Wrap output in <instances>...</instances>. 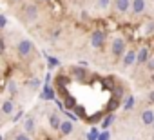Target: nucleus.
Returning <instances> with one entry per match:
<instances>
[{"instance_id":"1","label":"nucleus","mask_w":154,"mask_h":140,"mask_svg":"<svg viewBox=\"0 0 154 140\" xmlns=\"http://www.w3.org/2000/svg\"><path fill=\"white\" fill-rule=\"evenodd\" d=\"M33 51H35V46H33V42H31L29 38H22V40L17 44V53H18V56H22V58L31 56Z\"/></svg>"},{"instance_id":"2","label":"nucleus","mask_w":154,"mask_h":140,"mask_svg":"<svg viewBox=\"0 0 154 140\" xmlns=\"http://www.w3.org/2000/svg\"><path fill=\"white\" fill-rule=\"evenodd\" d=\"M125 51H127V44H125V40H123L122 37H114L112 42H111V53H112L114 56H123Z\"/></svg>"},{"instance_id":"3","label":"nucleus","mask_w":154,"mask_h":140,"mask_svg":"<svg viewBox=\"0 0 154 140\" xmlns=\"http://www.w3.org/2000/svg\"><path fill=\"white\" fill-rule=\"evenodd\" d=\"M24 18H26V22L33 24V22L38 18V8H36V6H27V8L24 9Z\"/></svg>"},{"instance_id":"4","label":"nucleus","mask_w":154,"mask_h":140,"mask_svg":"<svg viewBox=\"0 0 154 140\" xmlns=\"http://www.w3.org/2000/svg\"><path fill=\"white\" fill-rule=\"evenodd\" d=\"M103 42H105V33L103 31H94L93 35H91V46L93 47H102L103 46Z\"/></svg>"},{"instance_id":"5","label":"nucleus","mask_w":154,"mask_h":140,"mask_svg":"<svg viewBox=\"0 0 154 140\" xmlns=\"http://www.w3.org/2000/svg\"><path fill=\"white\" fill-rule=\"evenodd\" d=\"M145 8H147V2H145V0H132V2H131V11H132L134 15H141V13L145 11Z\"/></svg>"},{"instance_id":"6","label":"nucleus","mask_w":154,"mask_h":140,"mask_svg":"<svg viewBox=\"0 0 154 140\" xmlns=\"http://www.w3.org/2000/svg\"><path fill=\"white\" fill-rule=\"evenodd\" d=\"M131 2L132 0H114V9L118 13H127L131 11Z\"/></svg>"},{"instance_id":"7","label":"nucleus","mask_w":154,"mask_h":140,"mask_svg":"<svg viewBox=\"0 0 154 140\" xmlns=\"http://www.w3.org/2000/svg\"><path fill=\"white\" fill-rule=\"evenodd\" d=\"M136 49H127L125 51V55H123V65L125 67H131L134 62H136Z\"/></svg>"},{"instance_id":"8","label":"nucleus","mask_w":154,"mask_h":140,"mask_svg":"<svg viewBox=\"0 0 154 140\" xmlns=\"http://www.w3.org/2000/svg\"><path fill=\"white\" fill-rule=\"evenodd\" d=\"M72 129H74V124L71 122V120H62V124H60V135L62 136H69L71 133H72Z\"/></svg>"},{"instance_id":"9","label":"nucleus","mask_w":154,"mask_h":140,"mask_svg":"<svg viewBox=\"0 0 154 140\" xmlns=\"http://www.w3.org/2000/svg\"><path fill=\"white\" fill-rule=\"evenodd\" d=\"M149 58H150L149 56V47H140V51L136 53V62L138 64H147Z\"/></svg>"},{"instance_id":"10","label":"nucleus","mask_w":154,"mask_h":140,"mask_svg":"<svg viewBox=\"0 0 154 140\" xmlns=\"http://www.w3.org/2000/svg\"><path fill=\"white\" fill-rule=\"evenodd\" d=\"M60 124H62V118L58 116V113H51L49 115V127L53 131H58L60 129Z\"/></svg>"},{"instance_id":"11","label":"nucleus","mask_w":154,"mask_h":140,"mask_svg":"<svg viewBox=\"0 0 154 140\" xmlns=\"http://www.w3.org/2000/svg\"><path fill=\"white\" fill-rule=\"evenodd\" d=\"M152 122H154V111L152 109H145L141 113V124L143 126H152Z\"/></svg>"},{"instance_id":"12","label":"nucleus","mask_w":154,"mask_h":140,"mask_svg":"<svg viewBox=\"0 0 154 140\" xmlns=\"http://www.w3.org/2000/svg\"><path fill=\"white\" fill-rule=\"evenodd\" d=\"M24 133H27V135H31L33 131H35V118L33 116H27L26 120H24Z\"/></svg>"},{"instance_id":"13","label":"nucleus","mask_w":154,"mask_h":140,"mask_svg":"<svg viewBox=\"0 0 154 140\" xmlns=\"http://www.w3.org/2000/svg\"><path fill=\"white\" fill-rule=\"evenodd\" d=\"M13 111H15L13 100H6V102L2 104V113H4V115H13Z\"/></svg>"},{"instance_id":"14","label":"nucleus","mask_w":154,"mask_h":140,"mask_svg":"<svg viewBox=\"0 0 154 140\" xmlns=\"http://www.w3.org/2000/svg\"><path fill=\"white\" fill-rule=\"evenodd\" d=\"M71 71H72V75L78 78V80H84V78H85V71H84V69H80V67H76V65H74Z\"/></svg>"},{"instance_id":"15","label":"nucleus","mask_w":154,"mask_h":140,"mask_svg":"<svg viewBox=\"0 0 154 140\" xmlns=\"http://www.w3.org/2000/svg\"><path fill=\"white\" fill-rule=\"evenodd\" d=\"M109 6H111V0H96V8H98V9H102V11H103V9H107Z\"/></svg>"},{"instance_id":"16","label":"nucleus","mask_w":154,"mask_h":140,"mask_svg":"<svg viewBox=\"0 0 154 140\" xmlns=\"http://www.w3.org/2000/svg\"><path fill=\"white\" fill-rule=\"evenodd\" d=\"M8 91H9V95H17L18 86H17V82H15V80H9V84H8Z\"/></svg>"},{"instance_id":"17","label":"nucleus","mask_w":154,"mask_h":140,"mask_svg":"<svg viewBox=\"0 0 154 140\" xmlns=\"http://www.w3.org/2000/svg\"><path fill=\"white\" fill-rule=\"evenodd\" d=\"M132 106H134V98L129 95V97H127V102H125V106H123V107H125L127 111H131V109H132Z\"/></svg>"},{"instance_id":"18","label":"nucleus","mask_w":154,"mask_h":140,"mask_svg":"<svg viewBox=\"0 0 154 140\" xmlns=\"http://www.w3.org/2000/svg\"><path fill=\"white\" fill-rule=\"evenodd\" d=\"M112 122H114V115H109V116L103 120V124H102V126H103V129H107V127H109Z\"/></svg>"},{"instance_id":"19","label":"nucleus","mask_w":154,"mask_h":140,"mask_svg":"<svg viewBox=\"0 0 154 140\" xmlns=\"http://www.w3.org/2000/svg\"><path fill=\"white\" fill-rule=\"evenodd\" d=\"M15 140H31V138H29L27 133H18V135L15 136Z\"/></svg>"},{"instance_id":"20","label":"nucleus","mask_w":154,"mask_h":140,"mask_svg":"<svg viewBox=\"0 0 154 140\" xmlns=\"http://www.w3.org/2000/svg\"><path fill=\"white\" fill-rule=\"evenodd\" d=\"M147 69H149V71H154V58L147 60Z\"/></svg>"},{"instance_id":"21","label":"nucleus","mask_w":154,"mask_h":140,"mask_svg":"<svg viewBox=\"0 0 154 140\" xmlns=\"http://www.w3.org/2000/svg\"><path fill=\"white\" fill-rule=\"evenodd\" d=\"M6 24H8V18L4 15H0V27H6Z\"/></svg>"},{"instance_id":"22","label":"nucleus","mask_w":154,"mask_h":140,"mask_svg":"<svg viewBox=\"0 0 154 140\" xmlns=\"http://www.w3.org/2000/svg\"><path fill=\"white\" fill-rule=\"evenodd\" d=\"M107 138H109V133H103V135L100 136V140H107Z\"/></svg>"},{"instance_id":"23","label":"nucleus","mask_w":154,"mask_h":140,"mask_svg":"<svg viewBox=\"0 0 154 140\" xmlns=\"http://www.w3.org/2000/svg\"><path fill=\"white\" fill-rule=\"evenodd\" d=\"M149 100H150V102H154V91H152V93L149 95Z\"/></svg>"},{"instance_id":"24","label":"nucleus","mask_w":154,"mask_h":140,"mask_svg":"<svg viewBox=\"0 0 154 140\" xmlns=\"http://www.w3.org/2000/svg\"><path fill=\"white\" fill-rule=\"evenodd\" d=\"M152 129H154V122H152Z\"/></svg>"},{"instance_id":"25","label":"nucleus","mask_w":154,"mask_h":140,"mask_svg":"<svg viewBox=\"0 0 154 140\" xmlns=\"http://www.w3.org/2000/svg\"><path fill=\"white\" fill-rule=\"evenodd\" d=\"M45 2H47V0H45Z\"/></svg>"}]
</instances>
